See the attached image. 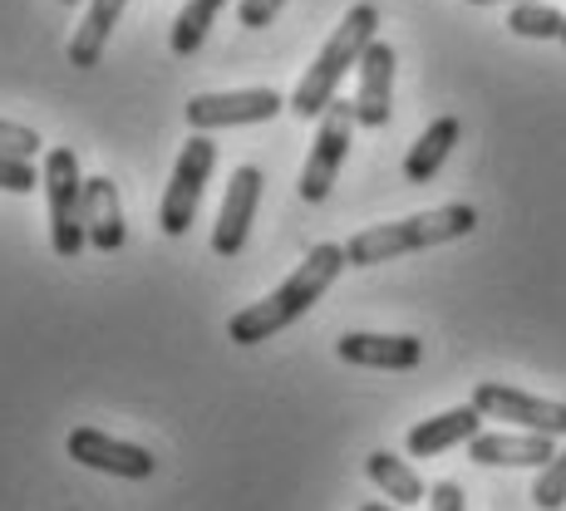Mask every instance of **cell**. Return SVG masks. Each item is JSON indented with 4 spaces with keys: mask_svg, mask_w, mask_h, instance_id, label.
I'll use <instances>...</instances> for the list:
<instances>
[{
    "mask_svg": "<svg viewBox=\"0 0 566 511\" xmlns=\"http://www.w3.org/2000/svg\"><path fill=\"white\" fill-rule=\"evenodd\" d=\"M478 433H483V408L463 404V408L439 413V418L413 423L409 438H405V448H409V458H439V453L459 448V443H473Z\"/></svg>",
    "mask_w": 566,
    "mask_h": 511,
    "instance_id": "5bb4252c",
    "label": "cell"
},
{
    "mask_svg": "<svg viewBox=\"0 0 566 511\" xmlns=\"http://www.w3.org/2000/svg\"><path fill=\"white\" fill-rule=\"evenodd\" d=\"M360 511H399V507H385V502H369V507H360Z\"/></svg>",
    "mask_w": 566,
    "mask_h": 511,
    "instance_id": "4316f807",
    "label": "cell"
},
{
    "mask_svg": "<svg viewBox=\"0 0 566 511\" xmlns=\"http://www.w3.org/2000/svg\"><path fill=\"white\" fill-rule=\"evenodd\" d=\"M365 472H369V482H375L395 507H419V502H429V487H423V477L413 472L405 458H395V453H385V448L369 453V458H365Z\"/></svg>",
    "mask_w": 566,
    "mask_h": 511,
    "instance_id": "e0dca14e",
    "label": "cell"
},
{
    "mask_svg": "<svg viewBox=\"0 0 566 511\" xmlns=\"http://www.w3.org/2000/svg\"><path fill=\"white\" fill-rule=\"evenodd\" d=\"M395 45L375 40L360 54V89H355V118L360 128H385L395 114Z\"/></svg>",
    "mask_w": 566,
    "mask_h": 511,
    "instance_id": "8fae6325",
    "label": "cell"
},
{
    "mask_svg": "<svg viewBox=\"0 0 566 511\" xmlns=\"http://www.w3.org/2000/svg\"><path fill=\"white\" fill-rule=\"evenodd\" d=\"M256 206H261V168L242 162V168L227 178V198H222V212H217V226H212V252L217 256L242 252L247 232H252Z\"/></svg>",
    "mask_w": 566,
    "mask_h": 511,
    "instance_id": "30bf717a",
    "label": "cell"
},
{
    "mask_svg": "<svg viewBox=\"0 0 566 511\" xmlns=\"http://www.w3.org/2000/svg\"><path fill=\"white\" fill-rule=\"evenodd\" d=\"M212 168H217V143H207L202 134L188 138V148H182L178 162H172L168 192H163V202H158V226L168 236H188L192 216H198V206H202V192H207Z\"/></svg>",
    "mask_w": 566,
    "mask_h": 511,
    "instance_id": "5b68a950",
    "label": "cell"
},
{
    "mask_svg": "<svg viewBox=\"0 0 566 511\" xmlns=\"http://www.w3.org/2000/svg\"><path fill=\"white\" fill-rule=\"evenodd\" d=\"M128 0H94L90 15H84V25L70 35V64H80V70H94V64L104 60V45L108 35H114L118 15H124Z\"/></svg>",
    "mask_w": 566,
    "mask_h": 511,
    "instance_id": "ac0fdd59",
    "label": "cell"
},
{
    "mask_svg": "<svg viewBox=\"0 0 566 511\" xmlns=\"http://www.w3.org/2000/svg\"><path fill=\"white\" fill-rule=\"evenodd\" d=\"M222 6L227 0H188V6L178 10V20H172V54H198L202 50V40H207V30H212V20L222 15Z\"/></svg>",
    "mask_w": 566,
    "mask_h": 511,
    "instance_id": "d6986e66",
    "label": "cell"
},
{
    "mask_svg": "<svg viewBox=\"0 0 566 511\" xmlns=\"http://www.w3.org/2000/svg\"><path fill=\"white\" fill-rule=\"evenodd\" d=\"M40 182H45V178H40L25 158H6V153H0V188H6V192H35Z\"/></svg>",
    "mask_w": 566,
    "mask_h": 511,
    "instance_id": "603a6c76",
    "label": "cell"
},
{
    "mask_svg": "<svg viewBox=\"0 0 566 511\" xmlns=\"http://www.w3.org/2000/svg\"><path fill=\"white\" fill-rule=\"evenodd\" d=\"M459 138H463V124L453 114L433 118V124L423 128L419 138H413V148H409V158H405V182L423 188V182L439 178V168L449 162V153H453V143H459Z\"/></svg>",
    "mask_w": 566,
    "mask_h": 511,
    "instance_id": "2e32d148",
    "label": "cell"
},
{
    "mask_svg": "<svg viewBox=\"0 0 566 511\" xmlns=\"http://www.w3.org/2000/svg\"><path fill=\"white\" fill-rule=\"evenodd\" d=\"M532 502H537L542 511H557V507H566V453H557V458L542 467L537 487H532Z\"/></svg>",
    "mask_w": 566,
    "mask_h": 511,
    "instance_id": "44dd1931",
    "label": "cell"
},
{
    "mask_svg": "<svg viewBox=\"0 0 566 511\" xmlns=\"http://www.w3.org/2000/svg\"><path fill=\"white\" fill-rule=\"evenodd\" d=\"M468 6H522V0H468Z\"/></svg>",
    "mask_w": 566,
    "mask_h": 511,
    "instance_id": "484cf974",
    "label": "cell"
},
{
    "mask_svg": "<svg viewBox=\"0 0 566 511\" xmlns=\"http://www.w3.org/2000/svg\"><path fill=\"white\" fill-rule=\"evenodd\" d=\"M473 404L483 408V418H507L513 428L566 438V404H552V398L522 394V388H507V384H493V379H483V384L473 388Z\"/></svg>",
    "mask_w": 566,
    "mask_h": 511,
    "instance_id": "ba28073f",
    "label": "cell"
},
{
    "mask_svg": "<svg viewBox=\"0 0 566 511\" xmlns=\"http://www.w3.org/2000/svg\"><path fill=\"white\" fill-rule=\"evenodd\" d=\"M291 108L276 89H227V94H198L188 99V124L192 134H212V128H247V124H271V118Z\"/></svg>",
    "mask_w": 566,
    "mask_h": 511,
    "instance_id": "52a82bcc",
    "label": "cell"
},
{
    "mask_svg": "<svg viewBox=\"0 0 566 511\" xmlns=\"http://www.w3.org/2000/svg\"><path fill=\"white\" fill-rule=\"evenodd\" d=\"M345 266H350L345 246H335V242L311 246V256L301 260V266L291 270V276L281 280V286L271 290L266 300H256V306L237 310L232 320H227V340L261 344V340H271V334H281L286 324H296L306 310H315V300H321L325 290L335 286V276H340Z\"/></svg>",
    "mask_w": 566,
    "mask_h": 511,
    "instance_id": "6da1fadb",
    "label": "cell"
},
{
    "mask_svg": "<svg viewBox=\"0 0 566 511\" xmlns=\"http://www.w3.org/2000/svg\"><path fill=\"white\" fill-rule=\"evenodd\" d=\"M64 448H70V458L80 467L124 477V482H144V477H154V467H158V458L148 448L124 443V438H108V433H99V428H74Z\"/></svg>",
    "mask_w": 566,
    "mask_h": 511,
    "instance_id": "9c48e42d",
    "label": "cell"
},
{
    "mask_svg": "<svg viewBox=\"0 0 566 511\" xmlns=\"http://www.w3.org/2000/svg\"><path fill=\"white\" fill-rule=\"evenodd\" d=\"M335 354L345 364H360V369H419L423 364V340L413 334H340L335 340Z\"/></svg>",
    "mask_w": 566,
    "mask_h": 511,
    "instance_id": "4fadbf2b",
    "label": "cell"
},
{
    "mask_svg": "<svg viewBox=\"0 0 566 511\" xmlns=\"http://www.w3.org/2000/svg\"><path fill=\"white\" fill-rule=\"evenodd\" d=\"M473 226H478L473 206L449 202V206H433V212L405 216V222L369 226V232L345 242V256H350V266H379V260H395V256H409V252H429V246L459 242V236H468Z\"/></svg>",
    "mask_w": 566,
    "mask_h": 511,
    "instance_id": "3957f363",
    "label": "cell"
},
{
    "mask_svg": "<svg viewBox=\"0 0 566 511\" xmlns=\"http://www.w3.org/2000/svg\"><path fill=\"white\" fill-rule=\"evenodd\" d=\"M355 99H335L331 108L321 114V128H315V143H311V158L306 168H301V198L306 202H325L335 188V178H340L345 168V153H350L355 143Z\"/></svg>",
    "mask_w": 566,
    "mask_h": 511,
    "instance_id": "8992f818",
    "label": "cell"
},
{
    "mask_svg": "<svg viewBox=\"0 0 566 511\" xmlns=\"http://www.w3.org/2000/svg\"><path fill=\"white\" fill-rule=\"evenodd\" d=\"M375 30H379V10L360 0V6L345 10V20L335 25V35L321 45L315 64L301 74L296 94H291V114L296 118H321L325 108L335 104V89L350 70H360V54L375 45Z\"/></svg>",
    "mask_w": 566,
    "mask_h": 511,
    "instance_id": "7a4b0ae2",
    "label": "cell"
},
{
    "mask_svg": "<svg viewBox=\"0 0 566 511\" xmlns=\"http://www.w3.org/2000/svg\"><path fill=\"white\" fill-rule=\"evenodd\" d=\"M562 45H566V30H562Z\"/></svg>",
    "mask_w": 566,
    "mask_h": 511,
    "instance_id": "f1b7e54d",
    "label": "cell"
},
{
    "mask_svg": "<svg viewBox=\"0 0 566 511\" xmlns=\"http://www.w3.org/2000/svg\"><path fill=\"white\" fill-rule=\"evenodd\" d=\"M429 511H468V502H463V487H459V482H433V492H429Z\"/></svg>",
    "mask_w": 566,
    "mask_h": 511,
    "instance_id": "d4e9b609",
    "label": "cell"
},
{
    "mask_svg": "<svg viewBox=\"0 0 566 511\" xmlns=\"http://www.w3.org/2000/svg\"><path fill=\"white\" fill-rule=\"evenodd\" d=\"M281 6H286V0H242V6H237V20H242L247 30H266L271 20L281 15Z\"/></svg>",
    "mask_w": 566,
    "mask_h": 511,
    "instance_id": "cb8c5ba5",
    "label": "cell"
},
{
    "mask_svg": "<svg viewBox=\"0 0 566 511\" xmlns=\"http://www.w3.org/2000/svg\"><path fill=\"white\" fill-rule=\"evenodd\" d=\"M468 458L478 467H547L557 448H552V433H478L468 443Z\"/></svg>",
    "mask_w": 566,
    "mask_h": 511,
    "instance_id": "7c38bea8",
    "label": "cell"
},
{
    "mask_svg": "<svg viewBox=\"0 0 566 511\" xmlns=\"http://www.w3.org/2000/svg\"><path fill=\"white\" fill-rule=\"evenodd\" d=\"M60 6H80V0H60Z\"/></svg>",
    "mask_w": 566,
    "mask_h": 511,
    "instance_id": "83f0119b",
    "label": "cell"
},
{
    "mask_svg": "<svg viewBox=\"0 0 566 511\" xmlns=\"http://www.w3.org/2000/svg\"><path fill=\"white\" fill-rule=\"evenodd\" d=\"M84 232H90L94 252H118L124 246V202L108 178H84Z\"/></svg>",
    "mask_w": 566,
    "mask_h": 511,
    "instance_id": "9a60e30c",
    "label": "cell"
},
{
    "mask_svg": "<svg viewBox=\"0 0 566 511\" xmlns=\"http://www.w3.org/2000/svg\"><path fill=\"white\" fill-rule=\"evenodd\" d=\"M507 30L522 40H562L566 15L547 0H522V6L507 10Z\"/></svg>",
    "mask_w": 566,
    "mask_h": 511,
    "instance_id": "ffe728a7",
    "label": "cell"
},
{
    "mask_svg": "<svg viewBox=\"0 0 566 511\" xmlns=\"http://www.w3.org/2000/svg\"><path fill=\"white\" fill-rule=\"evenodd\" d=\"M40 134L35 128H25V124H6L0 118V153L6 158H25V162H35V153H40Z\"/></svg>",
    "mask_w": 566,
    "mask_h": 511,
    "instance_id": "7402d4cb",
    "label": "cell"
},
{
    "mask_svg": "<svg viewBox=\"0 0 566 511\" xmlns=\"http://www.w3.org/2000/svg\"><path fill=\"white\" fill-rule=\"evenodd\" d=\"M45 202H50V246L60 260H74L90 242L84 232V178L74 148H50L45 153Z\"/></svg>",
    "mask_w": 566,
    "mask_h": 511,
    "instance_id": "277c9868",
    "label": "cell"
}]
</instances>
